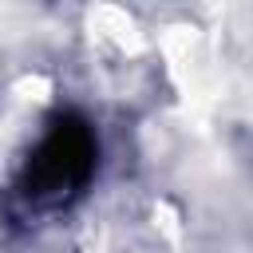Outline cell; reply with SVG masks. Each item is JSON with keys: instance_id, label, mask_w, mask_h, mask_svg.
<instances>
[{"instance_id": "obj_1", "label": "cell", "mask_w": 253, "mask_h": 253, "mask_svg": "<svg viewBox=\"0 0 253 253\" xmlns=\"http://www.w3.org/2000/svg\"><path fill=\"white\" fill-rule=\"evenodd\" d=\"M95 158H99L95 130L87 126L83 115L63 111L47 123L43 138L28 154L20 190H24V198H32L40 206H59L87 186V178L95 174Z\"/></svg>"}]
</instances>
